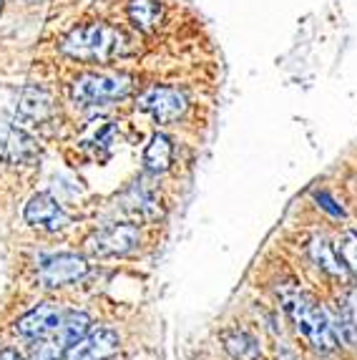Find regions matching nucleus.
Returning <instances> with one entry per match:
<instances>
[{
  "mask_svg": "<svg viewBox=\"0 0 357 360\" xmlns=\"http://www.w3.org/2000/svg\"><path fill=\"white\" fill-rule=\"evenodd\" d=\"M129 38L124 30L106 23H89L81 28H73L60 43V51L76 60L86 63H108L113 58L129 53Z\"/></svg>",
  "mask_w": 357,
  "mask_h": 360,
  "instance_id": "obj_1",
  "label": "nucleus"
},
{
  "mask_svg": "<svg viewBox=\"0 0 357 360\" xmlns=\"http://www.w3.org/2000/svg\"><path fill=\"white\" fill-rule=\"evenodd\" d=\"M285 310L299 330V335L310 342L312 348H317L320 353H332L337 348L339 340L332 328V318L312 295L302 292V290H292L290 295H285Z\"/></svg>",
  "mask_w": 357,
  "mask_h": 360,
  "instance_id": "obj_2",
  "label": "nucleus"
},
{
  "mask_svg": "<svg viewBox=\"0 0 357 360\" xmlns=\"http://www.w3.org/2000/svg\"><path fill=\"white\" fill-rule=\"evenodd\" d=\"M134 86H136L134 76L121 71L84 73L73 81L71 98L81 106H98V103H111L131 96Z\"/></svg>",
  "mask_w": 357,
  "mask_h": 360,
  "instance_id": "obj_3",
  "label": "nucleus"
},
{
  "mask_svg": "<svg viewBox=\"0 0 357 360\" xmlns=\"http://www.w3.org/2000/svg\"><path fill=\"white\" fill-rule=\"evenodd\" d=\"M89 330H91V318L86 312H78V310L66 312L60 318L58 328L38 340L30 360H63L73 342L81 340Z\"/></svg>",
  "mask_w": 357,
  "mask_h": 360,
  "instance_id": "obj_4",
  "label": "nucleus"
},
{
  "mask_svg": "<svg viewBox=\"0 0 357 360\" xmlns=\"http://www.w3.org/2000/svg\"><path fill=\"white\" fill-rule=\"evenodd\" d=\"M86 275H89V262H86V257L73 252L53 255V257L43 259L41 267H38V283L51 290L78 283Z\"/></svg>",
  "mask_w": 357,
  "mask_h": 360,
  "instance_id": "obj_5",
  "label": "nucleus"
},
{
  "mask_svg": "<svg viewBox=\"0 0 357 360\" xmlns=\"http://www.w3.org/2000/svg\"><path fill=\"white\" fill-rule=\"evenodd\" d=\"M138 242H141V232L136 224H108L91 234L86 250L96 257H113V255L131 252Z\"/></svg>",
  "mask_w": 357,
  "mask_h": 360,
  "instance_id": "obj_6",
  "label": "nucleus"
},
{
  "mask_svg": "<svg viewBox=\"0 0 357 360\" xmlns=\"http://www.w3.org/2000/svg\"><path fill=\"white\" fill-rule=\"evenodd\" d=\"M186 106V96L178 89H171V86H154V89L143 91L138 96V108L146 111L149 116H154L159 124H174L184 116Z\"/></svg>",
  "mask_w": 357,
  "mask_h": 360,
  "instance_id": "obj_7",
  "label": "nucleus"
},
{
  "mask_svg": "<svg viewBox=\"0 0 357 360\" xmlns=\"http://www.w3.org/2000/svg\"><path fill=\"white\" fill-rule=\"evenodd\" d=\"M121 338L111 328H96L89 330L78 342H73L66 353V360H111L119 353Z\"/></svg>",
  "mask_w": 357,
  "mask_h": 360,
  "instance_id": "obj_8",
  "label": "nucleus"
},
{
  "mask_svg": "<svg viewBox=\"0 0 357 360\" xmlns=\"http://www.w3.org/2000/svg\"><path fill=\"white\" fill-rule=\"evenodd\" d=\"M25 222L36 229H46V232H58L68 224V217L63 212V207L56 202L48 192H38L28 199L25 205Z\"/></svg>",
  "mask_w": 357,
  "mask_h": 360,
  "instance_id": "obj_9",
  "label": "nucleus"
},
{
  "mask_svg": "<svg viewBox=\"0 0 357 360\" xmlns=\"http://www.w3.org/2000/svg\"><path fill=\"white\" fill-rule=\"evenodd\" d=\"M63 312L60 307H56L53 302H41L38 307H33L30 312H25L23 318L15 323V333L23 338H33V340H41L48 333H53L58 328Z\"/></svg>",
  "mask_w": 357,
  "mask_h": 360,
  "instance_id": "obj_10",
  "label": "nucleus"
},
{
  "mask_svg": "<svg viewBox=\"0 0 357 360\" xmlns=\"http://www.w3.org/2000/svg\"><path fill=\"white\" fill-rule=\"evenodd\" d=\"M0 159L8 164H30L38 159V144L25 131L8 127L0 134Z\"/></svg>",
  "mask_w": 357,
  "mask_h": 360,
  "instance_id": "obj_11",
  "label": "nucleus"
},
{
  "mask_svg": "<svg viewBox=\"0 0 357 360\" xmlns=\"http://www.w3.org/2000/svg\"><path fill=\"white\" fill-rule=\"evenodd\" d=\"M18 116L28 124H43L53 116V98L51 94L38 86H28L23 89L20 94V101H18Z\"/></svg>",
  "mask_w": 357,
  "mask_h": 360,
  "instance_id": "obj_12",
  "label": "nucleus"
},
{
  "mask_svg": "<svg viewBox=\"0 0 357 360\" xmlns=\"http://www.w3.org/2000/svg\"><path fill=\"white\" fill-rule=\"evenodd\" d=\"M171 159H174L171 139L164 136V134H154L149 146L143 149V169L151 172V174H164L171 167Z\"/></svg>",
  "mask_w": 357,
  "mask_h": 360,
  "instance_id": "obj_13",
  "label": "nucleus"
},
{
  "mask_svg": "<svg viewBox=\"0 0 357 360\" xmlns=\"http://www.w3.org/2000/svg\"><path fill=\"white\" fill-rule=\"evenodd\" d=\"M126 13H129V20L134 23V28H138L141 33H154L161 25V18H164L159 0H131Z\"/></svg>",
  "mask_w": 357,
  "mask_h": 360,
  "instance_id": "obj_14",
  "label": "nucleus"
},
{
  "mask_svg": "<svg viewBox=\"0 0 357 360\" xmlns=\"http://www.w3.org/2000/svg\"><path fill=\"white\" fill-rule=\"evenodd\" d=\"M312 257H315L317 262H320L322 270H327L330 275H335V277H345V272H347L345 262H342L339 252H335V250L327 245V242H322V240L312 242Z\"/></svg>",
  "mask_w": 357,
  "mask_h": 360,
  "instance_id": "obj_15",
  "label": "nucleus"
},
{
  "mask_svg": "<svg viewBox=\"0 0 357 360\" xmlns=\"http://www.w3.org/2000/svg\"><path fill=\"white\" fill-rule=\"evenodd\" d=\"M224 348L234 355L237 360H254L259 355L257 348V340L247 333L237 330V333H226L224 335Z\"/></svg>",
  "mask_w": 357,
  "mask_h": 360,
  "instance_id": "obj_16",
  "label": "nucleus"
},
{
  "mask_svg": "<svg viewBox=\"0 0 357 360\" xmlns=\"http://www.w3.org/2000/svg\"><path fill=\"white\" fill-rule=\"evenodd\" d=\"M337 252L345 262L347 272H352V277L357 280V232H345L339 237Z\"/></svg>",
  "mask_w": 357,
  "mask_h": 360,
  "instance_id": "obj_17",
  "label": "nucleus"
},
{
  "mask_svg": "<svg viewBox=\"0 0 357 360\" xmlns=\"http://www.w3.org/2000/svg\"><path fill=\"white\" fill-rule=\"evenodd\" d=\"M134 212L141 217H146V219H154V217H159V202H156V197L151 192H146V189H134Z\"/></svg>",
  "mask_w": 357,
  "mask_h": 360,
  "instance_id": "obj_18",
  "label": "nucleus"
},
{
  "mask_svg": "<svg viewBox=\"0 0 357 360\" xmlns=\"http://www.w3.org/2000/svg\"><path fill=\"white\" fill-rule=\"evenodd\" d=\"M317 202H322V207H325V210H330V212H332L335 217H342V210H339V207H335V202H332V199H330L325 192H320V194H317Z\"/></svg>",
  "mask_w": 357,
  "mask_h": 360,
  "instance_id": "obj_19",
  "label": "nucleus"
},
{
  "mask_svg": "<svg viewBox=\"0 0 357 360\" xmlns=\"http://www.w3.org/2000/svg\"><path fill=\"white\" fill-rule=\"evenodd\" d=\"M345 310L350 312L352 323L357 325V290H352V292H350V297H347V305H345Z\"/></svg>",
  "mask_w": 357,
  "mask_h": 360,
  "instance_id": "obj_20",
  "label": "nucleus"
},
{
  "mask_svg": "<svg viewBox=\"0 0 357 360\" xmlns=\"http://www.w3.org/2000/svg\"><path fill=\"white\" fill-rule=\"evenodd\" d=\"M0 360H23V358H20L15 350L8 348V350H0Z\"/></svg>",
  "mask_w": 357,
  "mask_h": 360,
  "instance_id": "obj_21",
  "label": "nucleus"
},
{
  "mask_svg": "<svg viewBox=\"0 0 357 360\" xmlns=\"http://www.w3.org/2000/svg\"><path fill=\"white\" fill-rule=\"evenodd\" d=\"M277 360H299V358H294L292 353H280L277 355Z\"/></svg>",
  "mask_w": 357,
  "mask_h": 360,
  "instance_id": "obj_22",
  "label": "nucleus"
},
{
  "mask_svg": "<svg viewBox=\"0 0 357 360\" xmlns=\"http://www.w3.org/2000/svg\"><path fill=\"white\" fill-rule=\"evenodd\" d=\"M0 8H3V0H0Z\"/></svg>",
  "mask_w": 357,
  "mask_h": 360,
  "instance_id": "obj_23",
  "label": "nucleus"
}]
</instances>
